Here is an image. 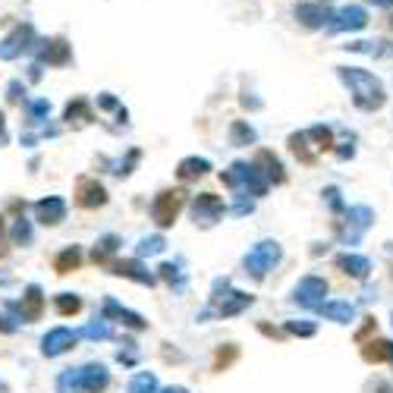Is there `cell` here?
I'll list each match as a JSON object with an SVG mask.
<instances>
[{"label":"cell","mask_w":393,"mask_h":393,"mask_svg":"<svg viewBox=\"0 0 393 393\" xmlns=\"http://www.w3.org/2000/svg\"><path fill=\"white\" fill-rule=\"evenodd\" d=\"M19 315H23V321H41V315H45V289L38 283L26 287L23 302H19Z\"/></svg>","instance_id":"obj_16"},{"label":"cell","mask_w":393,"mask_h":393,"mask_svg":"<svg viewBox=\"0 0 393 393\" xmlns=\"http://www.w3.org/2000/svg\"><path fill=\"white\" fill-rule=\"evenodd\" d=\"M390 346L387 340H375V343H368L365 349H362V355H365V362H384V359H390Z\"/></svg>","instance_id":"obj_37"},{"label":"cell","mask_w":393,"mask_h":393,"mask_svg":"<svg viewBox=\"0 0 393 393\" xmlns=\"http://www.w3.org/2000/svg\"><path fill=\"white\" fill-rule=\"evenodd\" d=\"M161 393H189L186 387H179V384H173V387H164Z\"/></svg>","instance_id":"obj_50"},{"label":"cell","mask_w":393,"mask_h":393,"mask_svg":"<svg viewBox=\"0 0 393 393\" xmlns=\"http://www.w3.org/2000/svg\"><path fill=\"white\" fill-rule=\"evenodd\" d=\"M390 26H393V16H390Z\"/></svg>","instance_id":"obj_54"},{"label":"cell","mask_w":393,"mask_h":393,"mask_svg":"<svg viewBox=\"0 0 393 393\" xmlns=\"http://www.w3.org/2000/svg\"><path fill=\"white\" fill-rule=\"evenodd\" d=\"M41 60L48 63V67H67L72 60V50L67 45V38H50L45 50H41Z\"/></svg>","instance_id":"obj_20"},{"label":"cell","mask_w":393,"mask_h":393,"mask_svg":"<svg viewBox=\"0 0 393 393\" xmlns=\"http://www.w3.org/2000/svg\"><path fill=\"white\" fill-rule=\"evenodd\" d=\"M116 249H120V236H114V233H107V236H101L98 243H94V249H92V261H94V265H104V267H111V261H114Z\"/></svg>","instance_id":"obj_23"},{"label":"cell","mask_w":393,"mask_h":393,"mask_svg":"<svg viewBox=\"0 0 393 393\" xmlns=\"http://www.w3.org/2000/svg\"><path fill=\"white\" fill-rule=\"evenodd\" d=\"M337 267L343 274H349V277H355V280H365L368 274H371V261L368 258H362V255H340L337 258Z\"/></svg>","instance_id":"obj_22"},{"label":"cell","mask_w":393,"mask_h":393,"mask_svg":"<svg viewBox=\"0 0 393 393\" xmlns=\"http://www.w3.org/2000/svg\"><path fill=\"white\" fill-rule=\"evenodd\" d=\"M35 221L41 223V227H57V223L67 221V201L60 199V195H48V199L35 201Z\"/></svg>","instance_id":"obj_13"},{"label":"cell","mask_w":393,"mask_h":393,"mask_svg":"<svg viewBox=\"0 0 393 393\" xmlns=\"http://www.w3.org/2000/svg\"><path fill=\"white\" fill-rule=\"evenodd\" d=\"M82 387H85V393H104L111 387V371H107L104 362L82 365Z\"/></svg>","instance_id":"obj_17"},{"label":"cell","mask_w":393,"mask_h":393,"mask_svg":"<svg viewBox=\"0 0 393 393\" xmlns=\"http://www.w3.org/2000/svg\"><path fill=\"white\" fill-rule=\"evenodd\" d=\"M333 13L324 6V0H318V4H299L296 6V19L305 26V28H321L331 23Z\"/></svg>","instance_id":"obj_18"},{"label":"cell","mask_w":393,"mask_h":393,"mask_svg":"<svg viewBox=\"0 0 393 393\" xmlns=\"http://www.w3.org/2000/svg\"><path fill=\"white\" fill-rule=\"evenodd\" d=\"M48 114H50V104H48L45 98H38V101H32V104H28V120H32V123H41Z\"/></svg>","instance_id":"obj_40"},{"label":"cell","mask_w":393,"mask_h":393,"mask_svg":"<svg viewBox=\"0 0 393 393\" xmlns=\"http://www.w3.org/2000/svg\"><path fill=\"white\" fill-rule=\"evenodd\" d=\"M183 208H186V189H164V192H157L155 201H151V221L161 230H167L177 223Z\"/></svg>","instance_id":"obj_5"},{"label":"cell","mask_w":393,"mask_h":393,"mask_svg":"<svg viewBox=\"0 0 393 393\" xmlns=\"http://www.w3.org/2000/svg\"><path fill=\"white\" fill-rule=\"evenodd\" d=\"M79 333L70 331V327H54V331H48L45 337H41V355L45 359H57V355L70 353L72 346H76Z\"/></svg>","instance_id":"obj_10"},{"label":"cell","mask_w":393,"mask_h":393,"mask_svg":"<svg viewBox=\"0 0 393 393\" xmlns=\"http://www.w3.org/2000/svg\"><path fill=\"white\" fill-rule=\"evenodd\" d=\"M371 221H375V211L365 208V205H355L346 211V230H343V239L346 243H359V236L371 227Z\"/></svg>","instance_id":"obj_15"},{"label":"cell","mask_w":393,"mask_h":393,"mask_svg":"<svg viewBox=\"0 0 393 393\" xmlns=\"http://www.w3.org/2000/svg\"><path fill=\"white\" fill-rule=\"evenodd\" d=\"M79 337H85V340H111L114 337V331H111V318H94L92 324H85L82 331H79Z\"/></svg>","instance_id":"obj_30"},{"label":"cell","mask_w":393,"mask_h":393,"mask_svg":"<svg viewBox=\"0 0 393 393\" xmlns=\"http://www.w3.org/2000/svg\"><path fill=\"white\" fill-rule=\"evenodd\" d=\"M223 199L221 195H214V192H201V195H195V201H192V221H195V227H214L217 221L223 217Z\"/></svg>","instance_id":"obj_6"},{"label":"cell","mask_w":393,"mask_h":393,"mask_svg":"<svg viewBox=\"0 0 393 393\" xmlns=\"http://www.w3.org/2000/svg\"><path fill=\"white\" fill-rule=\"evenodd\" d=\"M111 274H114V277L135 280V283H142V287H155V283H157V274H151L148 267L142 265L139 255H135V258H116V261H111Z\"/></svg>","instance_id":"obj_8"},{"label":"cell","mask_w":393,"mask_h":393,"mask_svg":"<svg viewBox=\"0 0 393 393\" xmlns=\"http://www.w3.org/2000/svg\"><path fill=\"white\" fill-rule=\"evenodd\" d=\"M309 142H311L309 133H293V135H289V151H293L302 164H315V157L321 155V151H318L315 145H309Z\"/></svg>","instance_id":"obj_25"},{"label":"cell","mask_w":393,"mask_h":393,"mask_svg":"<svg viewBox=\"0 0 393 393\" xmlns=\"http://www.w3.org/2000/svg\"><path fill=\"white\" fill-rule=\"evenodd\" d=\"M54 309H57V315H63V318L79 315V311H82V299H79L76 293H57L54 296Z\"/></svg>","instance_id":"obj_32"},{"label":"cell","mask_w":393,"mask_h":393,"mask_svg":"<svg viewBox=\"0 0 393 393\" xmlns=\"http://www.w3.org/2000/svg\"><path fill=\"white\" fill-rule=\"evenodd\" d=\"M63 120H67L70 126H85V123H92L94 114H92L89 101H85V98H72L70 104H67V111H63Z\"/></svg>","instance_id":"obj_24"},{"label":"cell","mask_w":393,"mask_h":393,"mask_svg":"<svg viewBox=\"0 0 393 393\" xmlns=\"http://www.w3.org/2000/svg\"><path fill=\"white\" fill-rule=\"evenodd\" d=\"M57 393H85L82 387V368H67L57 377Z\"/></svg>","instance_id":"obj_28"},{"label":"cell","mask_w":393,"mask_h":393,"mask_svg":"<svg viewBox=\"0 0 393 393\" xmlns=\"http://www.w3.org/2000/svg\"><path fill=\"white\" fill-rule=\"evenodd\" d=\"M252 201L249 199H245V192H239V201H236V205H233V214H236V217H243V214H252Z\"/></svg>","instance_id":"obj_44"},{"label":"cell","mask_w":393,"mask_h":393,"mask_svg":"<svg viewBox=\"0 0 393 393\" xmlns=\"http://www.w3.org/2000/svg\"><path fill=\"white\" fill-rule=\"evenodd\" d=\"M371 6H393V0H365Z\"/></svg>","instance_id":"obj_51"},{"label":"cell","mask_w":393,"mask_h":393,"mask_svg":"<svg viewBox=\"0 0 393 393\" xmlns=\"http://www.w3.org/2000/svg\"><path fill=\"white\" fill-rule=\"evenodd\" d=\"M280 255H283L280 252V243H274V239H261V243L252 245V252L245 255L243 267H245V274H249L252 280H265L267 271H274V267H277Z\"/></svg>","instance_id":"obj_4"},{"label":"cell","mask_w":393,"mask_h":393,"mask_svg":"<svg viewBox=\"0 0 393 393\" xmlns=\"http://www.w3.org/2000/svg\"><path fill=\"white\" fill-rule=\"evenodd\" d=\"M79 267H82V252H79V245H70V249H63L54 258V271L60 274V277H67V274L79 271Z\"/></svg>","instance_id":"obj_26"},{"label":"cell","mask_w":393,"mask_h":393,"mask_svg":"<svg viewBox=\"0 0 393 393\" xmlns=\"http://www.w3.org/2000/svg\"><path fill=\"white\" fill-rule=\"evenodd\" d=\"M255 299L249 293H239V289H230V280L221 277L214 280V287H211V311H201L199 321H205V318L217 315V318H233V315H243L245 309H249Z\"/></svg>","instance_id":"obj_2"},{"label":"cell","mask_w":393,"mask_h":393,"mask_svg":"<svg viewBox=\"0 0 393 393\" xmlns=\"http://www.w3.org/2000/svg\"><path fill=\"white\" fill-rule=\"evenodd\" d=\"M327 201H331V208H340V192H337V189H327Z\"/></svg>","instance_id":"obj_47"},{"label":"cell","mask_w":393,"mask_h":393,"mask_svg":"<svg viewBox=\"0 0 393 393\" xmlns=\"http://www.w3.org/2000/svg\"><path fill=\"white\" fill-rule=\"evenodd\" d=\"M255 164H258V170L265 173L267 179H271L274 186H280V183H287V170H283V164H280V157L274 155V151H267V148H261L258 155H255Z\"/></svg>","instance_id":"obj_19"},{"label":"cell","mask_w":393,"mask_h":393,"mask_svg":"<svg viewBox=\"0 0 393 393\" xmlns=\"http://www.w3.org/2000/svg\"><path fill=\"white\" fill-rule=\"evenodd\" d=\"M126 393H157V377L151 371H139V375H133Z\"/></svg>","instance_id":"obj_33"},{"label":"cell","mask_w":393,"mask_h":393,"mask_svg":"<svg viewBox=\"0 0 393 393\" xmlns=\"http://www.w3.org/2000/svg\"><path fill=\"white\" fill-rule=\"evenodd\" d=\"M349 50H362V54H375V57H387L393 54V48L387 41H355V45H346Z\"/></svg>","instance_id":"obj_36"},{"label":"cell","mask_w":393,"mask_h":393,"mask_svg":"<svg viewBox=\"0 0 393 393\" xmlns=\"http://www.w3.org/2000/svg\"><path fill=\"white\" fill-rule=\"evenodd\" d=\"M371 327H375V318H368V324H365V327H362V331H359V340H365V333L371 331Z\"/></svg>","instance_id":"obj_49"},{"label":"cell","mask_w":393,"mask_h":393,"mask_svg":"<svg viewBox=\"0 0 393 393\" xmlns=\"http://www.w3.org/2000/svg\"><path fill=\"white\" fill-rule=\"evenodd\" d=\"M10 239H13V245H28L32 243V223L26 221L23 214L13 221V227H10Z\"/></svg>","instance_id":"obj_35"},{"label":"cell","mask_w":393,"mask_h":393,"mask_svg":"<svg viewBox=\"0 0 393 393\" xmlns=\"http://www.w3.org/2000/svg\"><path fill=\"white\" fill-rule=\"evenodd\" d=\"M167 249V239L161 236V233H155V236H145L139 243V249H135V255L139 258H151V255H161Z\"/></svg>","instance_id":"obj_34"},{"label":"cell","mask_w":393,"mask_h":393,"mask_svg":"<svg viewBox=\"0 0 393 393\" xmlns=\"http://www.w3.org/2000/svg\"><path fill=\"white\" fill-rule=\"evenodd\" d=\"M10 245H13V239H10V233H6V223H4V217H0V261L10 255Z\"/></svg>","instance_id":"obj_43"},{"label":"cell","mask_w":393,"mask_h":393,"mask_svg":"<svg viewBox=\"0 0 393 393\" xmlns=\"http://www.w3.org/2000/svg\"><path fill=\"white\" fill-rule=\"evenodd\" d=\"M309 139L315 142L318 151H331V148H333V133H331V126H311V129H309Z\"/></svg>","instance_id":"obj_38"},{"label":"cell","mask_w":393,"mask_h":393,"mask_svg":"<svg viewBox=\"0 0 393 393\" xmlns=\"http://www.w3.org/2000/svg\"><path fill=\"white\" fill-rule=\"evenodd\" d=\"M139 157H142V151L139 148H133V151H129V155H126V161H120V167H116V177H129V173H133V167L135 164H139Z\"/></svg>","instance_id":"obj_41"},{"label":"cell","mask_w":393,"mask_h":393,"mask_svg":"<svg viewBox=\"0 0 393 393\" xmlns=\"http://www.w3.org/2000/svg\"><path fill=\"white\" fill-rule=\"evenodd\" d=\"M157 277H161L164 283H170L177 293H183V289H186V274H183V267L173 265V261H164V265L157 267Z\"/></svg>","instance_id":"obj_29"},{"label":"cell","mask_w":393,"mask_h":393,"mask_svg":"<svg viewBox=\"0 0 393 393\" xmlns=\"http://www.w3.org/2000/svg\"><path fill=\"white\" fill-rule=\"evenodd\" d=\"M252 142H255V129L245 120H233V126H230V145L233 148H245V145H252Z\"/></svg>","instance_id":"obj_31"},{"label":"cell","mask_w":393,"mask_h":393,"mask_svg":"<svg viewBox=\"0 0 393 393\" xmlns=\"http://www.w3.org/2000/svg\"><path fill=\"white\" fill-rule=\"evenodd\" d=\"M32 41H35V28L28 26V23L26 26H16L4 41H0V60H16L23 50L32 48Z\"/></svg>","instance_id":"obj_11"},{"label":"cell","mask_w":393,"mask_h":393,"mask_svg":"<svg viewBox=\"0 0 393 393\" xmlns=\"http://www.w3.org/2000/svg\"><path fill=\"white\" fill-rule=\"evenodd\" d=\"M321 315L327 321H337V324H349L355 318V305L353 302H324L321 305Z\"/></svg>","instance_id":"obj_27"},{"label":"cell","mask_w":393,"mask_h":393,"mask_svg":"<svg viewBox=\"0 0 393 393\" xmlns=\"http://www.w3.org/2000/svg\"><path fill=\"white\" fill-rule=\"evenodd\" d=\"M205 173H211V161H205V157H183V161L177 164L179 183H195V179L205 177Z\"/></svg>","instance_id":"obj_21"},{"label":"cell","mask_w":393,"mask_h":393,"mask_svg":"<svg viewBox=\"0 0 393 393\" xmlns=\"http://www.w3.org/2000/svg\"><path fill=\"white\" fill-rule=\"evenodd\" d=\"M340 79L349 85V92H353V101L359 111H381L384 101H387V92H384L381 79L375 76V72L368 70H359V67H340Z\"/></svg>","instance_id":"obj_1"},{"label":"cell","mask_w":393,"mask_h":393,"mask_svg":"<svg viewBox=\"0 0 393 393\" xmlns=\"http://www.w3.org/2000/svg\"><path fill=\"white\" fill-rule=\"evenodd\" d=\"M221 183L236 189V192H245V195H265L271 189V179L258 170V164H245V161H236L230 164V170L221 173Z\"/></svg>","instance_id":"obj_3"},{"label":"cell","mask_w":393,"mask_h":393,"mask_svg":"<svg viewBox=\"0 0 393 393\" xmlns=\"http://www.w3.org/2000/svg\"><path fill=\"white\" fill-rule=\"evenodd\" d=\"M390 362H393V346H390Z\"/></svg>","instance_id":"obj_53"},{"label":"cell","mask_w":393,"mask_h":393,"mask_svg":"<svg viewBox=\"0 0 393 393\" xmlns=\"http://www.w3.org/2000/svg\"><path fill=\"white\" fill-rule=\"evenodd\" d=\"M261 333H267V337H280V333L274 331V327H267V324H261Z\"/></svg>","instance_id":"obj_52"},{"label":"cell","mask_w":393,"mask_h":393,"mask_svg":"<svg viewBox=\"0 0 393 393\" xmlns=\"http://www.w3.org/2000/svg\"><path fill=\"white\" fill-rule=\"evenodd\" d=\"M16 321L13 318H6V315H0V333H16Z\"/></svg>","instance_id":"obj_45"},{"label":"cell","mask_w":393,"mask_h":393,"mask_svg":"<svg viewBox=\"0 0 393 393\" xmlns=\"http://www.w3.org/2000/svg\"><path fill=\"white\" fill-rule=\"evenodd\" d=\"M0 145H6V116L0 114Z\"/></svg>","instance_id":"obj_48"},{"label":"cell","mask_w":393,"mask_h":393,"mask_svg":"<svg viewBox=\"0 0 393 393\" xmlns=\"http://www.w3.org/2000/svg\"><path fill=\"white\" fill-rule=\"evenodd\" d=\"M287 331L296 333V337H315L318 327L311 324V321H287Z\"/></svg>","instance_id":"obj_42"},{"label":"cell","mask_w":393,"mask_h":393,"mask_svg":"<svg viewBox=\"0 0 393 393\" xmlns=\"http://www.w3.org/2000/svg\"><path fill=\"white\" fill-rule=\"evenodd\" d=\"M236 355H239V349L227 343V346H221L217 349V355H214V371H223V368H230L233 362H236Z\"/></svg>","instance_id":"obj_39"},{"label":"cell","mask_w":393,"mask_h":393,"mask_svg":"<svg viewBox=\"0 0 393 393\" xmlns=\"http://www.w3.org/2000/svg\"><path fill=\"white\" fill-rule=\"evenodd\" d=\"M365 26H368L365 6H346V10L333 13L331 23H327L331 32H359V28H365Z\"/></svg>","instance_id":"obj_14"},{"label":"cell","mask_w":393,"mask_h":393,"mask_svg":"<svg viewBox=\"0 0 393 393\" xmlns=\"http://www.w3.org/2000/svg\"><path fill=\"white\" fill-rule=\"evenodd\" d=\"M26 94V89H23V82H10V101L13 104H19V98Z\"/></svg>","instance_id":"obj_46"},{"label":"cell","mask_w":393,"mask_h":393,"mask_svg":"<svg viewBox=\"0 0 393 393\" xmlns=\"http://www.w3.org/2000/svg\"><path fill=\"white\" fill-rule=\"evenodd\" d=\"M72 201H76L82 211H98V208L107 205V189L94 177H79L76 179V192H72Z\"/></svg>","instance_id":"obj_7"},{"label":"cell","mask_w":393,"mask_h":393,"mask_svg":"<svg viewBox=\"0 0 393 393\" xmlns=\"http://www.w3.org/2000/svg\"><path fill=\"white\" fill-rule=\"evenodd\" d=\"M324 296H327V283L321 277H305L293 289V302L302 305V309H321Z\"/></svg>","instance_id":"obj_9"},{"label":"cell","mask_w":393,"mask_h":393,"mask_svg":"<svg viewBox=\"0 0 393 393\" xmlns=\"http://www.w3.org/2000/svg\"><path fill=\"white\" fill-rule=\"evenodd\" d=\"M101 315L104 318H111V321H120L123 327H129V331H145L148 327V321L139 315V311H133V309H126V305H120L114 299V296H107L104 305H101Z\"/></svg>","instance_id":"obj_12"}]
</instances>
